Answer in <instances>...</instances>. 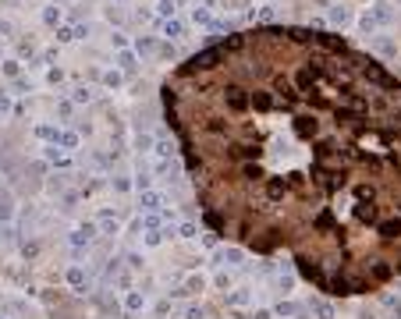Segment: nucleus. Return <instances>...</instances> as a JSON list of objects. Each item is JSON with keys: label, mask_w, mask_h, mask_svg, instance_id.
<instances>
[{"label": "nucleus", "mask_w": 401, "mask_h": 319, "mask_svg": "<svg viewBox=\"0 0 401 319\" xmlns=\"http://www.w3.org/2000/svg\"><path fill=\"white\" fill-rule=\"evenodd\" d=\"M202 209L330 294L401 277V78L341 36L252 28L163 85Z\"/></svg>", "instance_id": "f257e3e1"}]
</instances>
